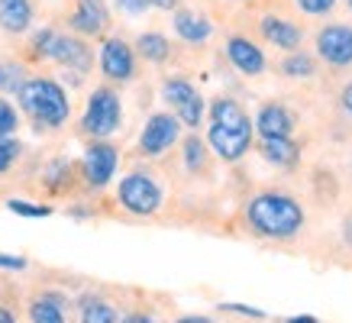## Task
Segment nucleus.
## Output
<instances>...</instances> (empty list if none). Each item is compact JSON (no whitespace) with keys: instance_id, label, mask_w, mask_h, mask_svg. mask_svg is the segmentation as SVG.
<instances>
[{"instance_id":"f03ea898","label":"nucleus","mask_w":352,"mask_h":323,"mask_svg":"<svg viewBox=\"0 0 352 323\" xmlns=\"http://www.w3.org/2000/svg\"><path fill=\"white\" fill-rule=\"evenodd\" d=\"M245 223L252 226V233L265 239H291L304 226V210L294 197L278 191L256 194L245 207Z\"/></svg>"},{"instance_id":"4c0bfd02","label":"nucleus","mask_w":352,"mask_h":323,"mask_svg":"<svg viewBox=\"0 0 352 323\" xmlns=\"http://www.w3.org/2000/svg\"><path fill=\"white\" fill-rule=\"evenodd\" d=\"M288 323H320L317 317H310V313H300V317H291Z\"/></svg>"},{"instance_id":"2eb2a0df","label":"nucleus","mask_w":352,"mask_h":323,"mask_svg":"<svg viewBox=\"0 0 352 323\" xmlns=\"http://www.w3.org/2000/svg\"><path fill=\"white\" fill-rule=\"evenodd\" d=\"M252 126L258 129V136L268 140V136H291L294 133V113L281 104H262L258 117L252 120Z\"/></svg>"},{"instance_id":"0eeeda50","label":"nucleus","mask_w":352,"mask_h":323,"mask_svg":"<svg viewBox=\"0 0 352 323\" xmlns=\"http://www.w3.org/2000/svg\"><path fill=\"white\" fill-rule=\"evenodd\" d=\"M178 136H182V123H178L175 113H152L149 123L139 133V152L149 155V159L165 155L178 142Z\"/></svg>"},{"instance_id":"c756f323","label":"nucleus","mask_w":352,"mask_h":323,"mask_svg":"<svg viewBox=\"0 0 352 323\" xmlns=\"http://www.w3.org/2000/svg\"><path fill=\"white\" fill-rule=\"evenodd\" d=\"M120 10L129 13V16H139V13H146L149 10V0H113Z\"/></svg>"},{"instance_id":"e433bc0d","label":"nucleus","mask_w":352,"mask_h":323,"mask_svg":"<svg viewBox=\"0 0 352 323\" xmlns=\"http://www.w3.org/2000/svg\"><path fill=\"white\" fill-rule=\"evenodd\" d=\"M0 323H16V313L7 311V307H0Z\"/></svg>"},{"instance_id":"c9c22d12","label":"nucleus","mask_w":352,"mask_h":323,"mask_svg":"<svg viewBox=\"0 0 352 323\" xmlns=\"http://www.w3.org/2000/svg\"><path fill=\"white\" fill-rule=\"evenodd\" d=\"M123 323H155V320L149 313H129V317H123Z\"/></svg>"},{"instance_id":"7c9ffc66","label":"nucleus","mask_w":352,"mask_h":323,"mask_svg":"<svg viewBox=\"0 0 352 323\" xmlns=\"http://www.w3.org/2000/svg\"><path fill=\"white\" fill-rule=\"evenodd\" d=\"M26 265H30V262H26V258H23V256H3V252H0V269L23 271V269H26Z\"/></svg>"},{"instance_id":"2f4dec72","label":"nucleus","mask_w":352,"mask_h":323,"mask_svg":"<svg viewBox=\"0 0 352 323\" xmlns=\"http://www.w3.org/2000/svg\"><path fill=\"white\" fill-rule=\"evenodd\" d=\"M223 311L245 313V317H256V320H265V311H256V307H243V304H223Z\"/></svg>"},{"instance_id":"f704fd0d","label":"nucleus","mask_w":352,"mask_h":323,"mask_svg":"<svg viewBox=\"0 0 352 323\" xmlns=\"http://www.w3.org/2000/svg\"><path fill=\"white\" fill-rule=\"evenodd\" d=\"M175 323H214L210 317H201V313H188V317H178Z\"/></svg>"},{"instance_id":"a878e982","label":"nucleus","mask_w":352,"mask_h":323,"mask_svg":"<svg viewBox=\"0 0 352 323\" xmlns=\"http://www.w3.org/2000/svg\"><path fill=\"white\" fill-rule=\"evenodd\" d=\"M20 149H23V146L16 140H10V136H7V140H0V175H3L13 162L20 159Z\"/></svg>"},{"instance_id":"bb28decb","label":"nucleus","mask_w":352,"mask_h":323,"mask_svg":"<svg viewBox=\"0 0 352 323\" xmlns=\"http://www.w3.org/2000/svg\"><path fill=\"white\" fill-rule=\"evenodd\" d=\"M7 207H10L13 214L36 216V220H39V216H49V214H52V207H45V204H26V201H16V197H13V201H7Z\"/></svg>"},{"instance_id":"473e14b6","label":"nucleus","mask_w":352,"mask_h":323,"mask_svg":"<svg viewBox=\"0 0 352 323\" xmlns=\"http://www.w3.org/2000/svg\"><path fill=\"white\" fill-rule=\"evenodd\" d=\"M340 104H342V110H346V113H349L352 117V81L346 87H342L340 91Z\"/></svg>"},{"instance_id":"dca6fc26","label":"nucleus","mask_w":352,"mask_h":323,"mask_svg":"<svg viewBox=\"0 0 352 323\" xmlns=\"http://www.w3.org/2000/svg\"><path fill=\"white\" fill-rule=\"evenodd\" d=\"M175 32L182 36L184 43L191 45H204L210 36H214V26H210V20L207 16H201V13L194 10H175Z\"/></svg>"},{"instance_id":"72a5a7b5","label":"nucleus","mask_w":352,"mask_h":323,"mask_svg":"<svg viewBox=\"0 0 352 323\" xmlns=\"http://www.w3.org/2000/svg\"><path fill=\"white\" fill-rule=\"evenodd\" d=\"M149 7H155V10H178V0H149Z\"/></svg>"},{"instance_id":"cd10ccee","label":"nucleus","mask_w":352,"mask_h":323,"mask_svg":"<svg viewBox=\"0 0 352 323\" xmlns=\"http://www.w3.org/2000/svg\"><path fill=\"white\" fill-rule=\"evenodd\" d=\"M298 7L307 16H323V13H330L336 7V0H298Z\"/></svg>"},{"instance_id":"39448f33","label":"nucleus","mask_w":352,"mask_h":323,"mask_svg":"<svg viewBox=\"0 0 352 323\" xmlns=\"http://www.w3.org/2000/svg\"><path fill=\"white\" fill-rule=\"evenodd\" d=\"M117 201L129 214L152 216V214H159L165 194H162V184L155 181L149 172H129L117 188Z\"/></svg>"},{"instance_id":"412c9836","label":"nucleus","mask_w":352,"mask_h":323,"mask_svg":"<svg viewBox=\"0 0 352 323\" xmlns=\"http://www.w3.org/2000/svg\"><path fill=\"white\" fill-rule=\"evenodd\" d=\"M81 323H117V313L104 298H85L81 301Z\"/></svg>"},{"instance_id":"ddd939ff","label":"nucleus","mask_w":352,"mask_h":323,"mask_svg":"<svg viewBox=\"0 0 352 323\" xmlns=\"http://www.w3.org/2000/svg\"><path fill=\"white\" fill-rule=\"evenodd\" d=\"M68 23H72V30L81 32V36H100L110 23L107 3H104V0H78Z\"/></svg>"},{"instance_id":"f3484780","label":"nucleus","mask_w":352,"mask_h":323,"mask_svg":"<svg viewBox=\"0 0 352 323\" xmlns=\"http://www.w3.org/2000/svg\"><path fill=\"white\" fill-rule=\"evenodd\" d=\"M0 26L7 32H26L32 26L30 0H0Z\"/></svg>"},{"instance_id":"5701e85b","label":"nucleus","mask_w":352,"mask_h":323,"mask_svg":"<svg viewBox=\"0 0 352 323\" xmlns=\"http://www.w3.org/2000/svg\"><path fill=\"white\" fill-rule=\"evenodd\" d=\"M26 81L20 62H0V94H16Z\"/></svg>"},{"instance_id":"4468645a","label":"nucleus","mask_w":352,"mask_h":323,"mask_svg":"<svg viewBox=\"0 0 352 323\" xmlns=\"http://www.w3.org/2000/svg\"><path fill=\"white\" fill-rule=\"evenodd\" d=\"M258 30H262V36H265L268 43L278 45V49H285V52H294L300 45V39H304V32H300L298 23L285 20V16H275V13L262 16Z\"/></svg>"},{"instance_id":"6ab92c4d","label":"nucleus","mask_w":352,"mask_h":323,"mask_svg":"<svg viewBox=\"0 0 352 323\" xmlns=\"http://www.w3.org/2000/svg\"><path fill=\"white\" fill-rule=\"evenodd\" d=\"M32 323H65V298L62 294H43L30 307Z\"/></svg>"},{"instance_id":"1a4fd4ad","label":"nucleus","mask_w":352,"mask_h":323,"mask_svg":"<svg viewBox=\"0 0 352 323\" xmlns=\"http://www.w3.org/2000/svg\"><path fill=\"white\" fill-rule=\"evenodd\" d=\"M317 55L327 65L346 68L352 65V26L346 23H330L317 32Z\"/></svg>"},{"instance_id":"c85d7f7f","label":"nucleus","mask_w":352,"mask_h":323,"mask_svg":"<svg viewBox=\"0 0 352 323\" xmlns=\"http://www.w3.org/2000/svg\"><path fill=\"white\" fill-rule=\"evenodd\" d=\"M52 36H55V30H39L36 32V36H32V55L45 58V55H49V45H52Z\"/></svg>"},{"instance_id":"f8f14e48","label":"nucleus","mask_w":352,"mask_h":323,"mask_svg":"<svg viewBox=\"0 0 352 323\" xmlns=\"http://www.w3.org/2000/svg\"><path fill=\"white\" fill-rule=\"evenodd\" d=\"M226 58L233 65L236 71H243V75H262L265 71V55L258 49L252 39H245V36H230L226 39Z\"/></svg>"},{"instance_id":"aec40b11","label":"nucleus","mask_w":352,"mask_h":323,"mask_svg":"<svg viewBox=\"0 0 352 323\" xmlns=\"http://www.w3.org/2000/svg\"><path fill=\"white\" fill-rule=\"evenodd\" d=\"M136 49H139V55L142 58H149V62H165L171 55V45H168V39L162 36V32H142L136 39Z\"/></svg>"},{"instance_id":"4be33fe9","label":"nucleus","mask_w":352,"mask_h":323,"mask_svg":"<svg viewBox=\"0 0 352 323\" xmlns=\"http://www.w3.org/2000/svg\"><path fill=\"white\" fill-rule=\"evenodd\" d=\"M281 71L288 78H314V71H317V62L310 58L307 52H300V49H294V52L281 62Z\"/></svg>"},{"instance_id":"f257e3e1","label":"nucleus","mask_w":352,"mask_h":323,"mask_svg":"<svg viewBox=\"0 0 352 323\" xmlns=\"http://www.w3.org/2000/svg\"><path fill=\"white\" fill-rule=\"evenodd\" d=\"M252 120L236 104L233 97H217L210 104V129H207V146L214 149L217 159L239 162L252 146Z\"/></svg>"},{"instance_id":"423d86ee","label":"nucleus","mask_w":352,"mask_h":323,"mask_svg":"<svg viewBox=\"0 0 352 323\" xmlns=\"http://www.w3.org/2000/svg\"><path fill=\"white\" fill-rule=\"evenodd\" d=\"M162 97H165V104L175 110V117L178 123L188 129H197L204 123V97L201 91L191 85V81H184V78H168L165 85H162Z\"/></svg>"},{"instance_id":"6e6552de","label":"nucleus","mask_w":352,"mask_h":323,"mask_svg":"<svg viewBox=\"0 0 352 323\" xmlns=\"http://www.w3.org/2000/svg\"><path fill=\"white\" fill-rule=\"evenodd\" d=\"M120 152L107 140H94L85 149V184L87 188H107L117 175Z\"/></svg>"},{"instance_id":"9b49d317","label":"nucleus","mask_w":352,"mask_h":323,"mask_svg":"<svg viewBox=\"0 0 352 323\" xmlns=\"http://www.w3.org/2000/svg\"><path fill=\"white\" fill-rule=\"evenodd\" d=\"M45 58H52V62L65 65V68H72V71H81V75L91 68V49H87L78 36H58V32H55Z\"/></svg>"},{"instance_id":"393cba45","label":"nucleus","mask_w":352,"mask_h":323,"mask_svg":"<svg viewBox=\"0 0 352 323\" xmlns=\"http://www.w3.org/2000/svg\"><path fill=\"white\" fill-rule=\"evenodd\" d=\"M16 126H20V113L13 110L10 100H3V97H0V140L13 136V133H16Z\"/></svg>"},{"instance_id":"20e7f679","label":"nucleus","mask_w":352,"mask_h":323,"mask_svg":"<svg viewBox=\"0 0 352 323\" xmlns=\"http://www.w3.org/2000/svg\"><path fill=\"white\" fill-rule=\"evenodd\" d=\"M123 123V104H120V94L113 87H97L87 97L85 117H81V129L94 140H107L113 136Z\"/></svg>"},{"instance_id":"a211bd4d","label":"nucleus","mask_w":352,"mask_h":323,"mask_svg":"<svg viewBox=\"0 0 352 323\" xmlns=\"http://www.w3.org/2000/svg\"><path fill=\"white\" fill-rule=\"evenodd\" d=\"M258 149H262L265 162L281 165V168H291V165L300 159L298 142H291V136H268V140H262V146H258Z\"/></svg>"},{"instance_id":"7ed1b4c3","label":"nucleus","mask_w":352,"mask_h":323,"mask_svg":"<svg viewBox=\"0 0 352 323\" xmlns=\"http://www.w3.org/2000/svg\"><path fill=\"white\" fill-rule=\"evenodd\" d=\"M16 97H20V107L39 126L58 129L72 117V100L65 94V87L58 81H52V78H26L23 87L16 91Z\"/></svg>"},{"instance_id":"b1692460","label":"nucleus","mask_w":352,"mask_h":323,"mask_svg":"<svg viewBox=\"0 0 352 323\" xmlns=\"http://www.w3.org/2000/svg\"><path fill=\"white\" fill-rule=\"evenodd\" d=\"M184 165H188V172H201L207 165V149H204V142L197 136L184 140Z\"/></svg>"},{"instance_id":"9d476101","label":"nucleus","mask_w":352,"mask_h":323,"mask_svg":"<svg viewBox=\"0 0 352 323\" xmlns=\"http://www.w3.org/2000/svg\"><path fill=\"white\" fill-rule=\"evenodd\" d=\"M100 71H104L110 81H117V85L129 81L133 71H136V58H133L129 43H123L120 36H113V39H107V43L100 45Z\"/></svg>"},{"instance_id":"58836bf2","label":"nucleus","mask_w":352,"mask_h":323,"mask_svg":"<svg viewBox=\"0 0 352 323\" xmlns=\"http://www.w3.org/2000/svg\"><path fill=\"white\" fill-rule=\"evenodd\" d=\"M346 3H349V10H352V0H346Z\"/></svg>"}]
</instances>
